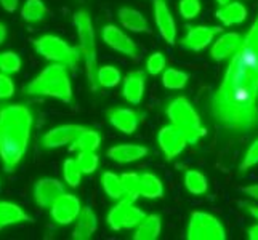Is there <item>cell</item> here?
Wrapping results in <instances>:
<instances>
[{
	"mask_svg": "<svg viewBox=\"0 0 258 240\" xmlns=\"http://www.w3.org/2000/svg\"><path fill=\"white\" fill-rule=\"evenodd\" d=\"M217 125L244 131L258 123V18L229 58L221 84L210 100Z\"/></svg>",
	"mask_w": 258,
	"mask_h": 240,
	"instance_id": "1",
	"label": "cell"
},
{
	"mask_svg": "<svg viewBox=\"0 0 258 240\" xmlns=\"http://www.w3.org/2000/svg\"><path fill=\"white\" fill-rule=\"evenodd\" d=\"M32 123V112L23 104L0 109V162L7 173L15 172L28 150Z\"/></svg>",
	"mask_w": 258,
	"mask_h": 240,
	"instance_id": "2",
	"label": "cell"
},
{
	"mask_svg": "<svg viewBox=\"0 0 258 240\" xmlns=\"http://www.w3.org/2000/svg\"><path fill=\"white\" fill-rule=\"evenodd\" d=\"M24 93L29 96H48L63 103H71L73 101V85H71L68 67L58 63L47 66L26 85Z\"/></svg>",
	"mask_w": 258,
	"mask_h": 240,
	"instance_id": "3",
	"label": "cell"
},
{
	"mask_svg": "<svg viewBox=\"0 0 258 240\" xmlns=\"http://www.w3.org/2000/svg\"><path fill=\"white\" fill-rule=\"evenodd\" d=\"M74 26L79 37V50L82 53L84 63H85V72L88 85L93 92H96L98 85L96 74H98V63H96V42H95V31L92 24V18L87 10H79L74 13Z\"/></svg>",
	"mask_w": 258,
	"mask_h": 240,
	"instance_id": "4",
	"label": "cell"
},
{
	"mask_svg": "<svg viewBox=\"0 0 258 240\" xmlns=\"http://www.w3.org/2000/svg\"><path fill=\"white\" fill-rule=\"evenodd\" d=\"M165 114L170 119V123L184 133L189 144H196L202 136H206L207 130L204 128L199 114L184 96H178L168 103Z\"/></svg>",
	"mask_w": 258,
	"mask_h": 240,
	"instance_id": "5",
	"label": "cell"
},
{
	"mask_svg": "<svg viewBox=\"0 0 258 240\" xmlns=\"http://www.w3.org/2000/svg\"><path fill=\"white\" fill-rule=\"evenodd\" d=\"M32 45L42 58L51 61V63L64 64L68 69H74L82 56L79 47L69 45V43H66L58 35H51V34H45L34 39Z\"/></svg>",
	"mask_w": 258,
	"mask_h": 240,
	"instance_id": "6",
	"label": "cell"
},
{
	"mask_svg": "<svg viewBox=\"0 0 258 240\" xmlns=\"http://www.w3.org/2000/svg\"><path fill=\"white\" fill-rule=\"evenodd\" d=\"M186 238L189 240H225L226 230L220 223L217 216L206 211H194L188 229H186Z\"/></svg>",
	"mask_w": 258,
	"mask_h": 240,
	"instance_id": "7",
	"label": "cell"
},
{
	"mask_svg": "<svg viewBox=\"0 0 258 240\" xmlns=\"http://www.w3.org/2000/svg\"><path fill=\"white\" fill-rule=\"evenodd\" d=\"M145 216L146 213L135 207V200L123 197L117 200V203L109 210L108 216H106V223L112 230L135 229Z\"/></svg>",
	"mask_w": 258,
	"mask_h": 240,
	"instance_id": "8",
	"label": "cell"
},
{
	"mask_svg": "<svg viewBox=\"0 0 258 240\" xmlns=\"http://www.w3.org/2000/svg\"><path fill=\"white\" fill-rule=\"evenodd\" d=\"M157 143H159L161 150L164 152L165 158L173 160L186 149V146L189 144V141L180 128H176L173 123H168V125L159 130Z\"/></svg>",
	"mask_w": 258,
	"mask_h": 240,
	"instance_id": "9",
	"label": "cell"
},
{
	"mask_svg": "<svg viewBox=\"0 0 258 240\" xmlns=\"http://www.w3.org/2000/svg\"><path fill=\"white\" fill-rule=\"evenodd\" d=\"M81 211H82L81 200L74 194H68V192L59 195L55 200V203L50 207V215L53 221L61 226H68L71 223H74Z\"/></svg>",
	"mask_w": 258,
	"mask_h": 240,
	"instance_id": "10",
	"label": "cell"
},
{
	"mask_svg": "<svg viewBox=\"0 0 258 240\" xmlns=\"http://www.w3.org/2000/svg\"><path fill=\"white\" fill-rule=\"evenodd\" d=\"M220 32V26H188V31L181 39V47L191 51H202L212 45Z\"/></svg>",
	"mask_w": 258,
	"mask_h": 240,
	"instance_id": "11",
	"label": "cell"
},
{
	"mask_svg": "<svg viewBox=\"0 0 258 240\" xmlns=\"http://www.w3.org/2000/svg\"><path fill=\"white\" fill-rule=\"evenodd\" d=\"M101 37L104 40V43L108 47H111L112 50L122 53L128 58L137 59L138 58V47L137 43L133 42L128 35L123 32L120 28L114 24H106L101 29Z\"/></svg>",
	"mask_w": 258,
	"mask_h": 240,
	"instance_id": "12",
	"label": "cell"
},
{
	"mask_svg": "<svg viewBox=\"0 0 258 240\" xmlns=\"http://www.w3.org/2000/svg\"><path fill=\"white\" fill-rule=\"evenodd\" d=\"M87 127L76 125V123H66V125H59L48 130L45 135L42 136V146L45 149H58L66 144L74 143V139L81 135Z\"/></svg>",
	"mask_w": 258,
	"mask_h": 240,
	"instance_id": "13",
	"label": "cell"
},
{
	"mask_svg": "<svg viewBox=\"0 0 258 240\" xmlns=\"http://www.w3.org/2000/svg\"><path fill=\"white\" fill-rule=\"evenodd\" d=\"M64 192V184L58 180H53V178H43L34 186V199L40 208H50L59 195H63Z\"/></svg>",
	"mask_w": 258,
	"mask_h": 240,
	"instance_id": "14",
	"label": "cell"
},
{
	"mask_svg": "<svg viewBox=\"0 0 258 240\" xmlns=\"http://www.w3.org/2000/svg\"><path fill=\"white\" fill-rule=\"evenodd\" d=\"M154 21L159 29L161 37L168 43L173 45L176 42V23L173 20V16L168 10V7L165 4V0H154Z\"/></svg>",
	"mask_w": 258,
	"mask_h": 240,
	"instance_id": "15",
	"label": "cell"
},
{
	"mask_svg": "<svg viewBox=\"0 0 258 240\" xmlns=\"http://www.w3.org/2000/svg\"><path fill=\"white\" fill-rule=\"evenodd\" d=\"M141 119H143L141 114L130 108H112L108 111V120L111 122V125L125 135H132L137 131Z\"/></svg>",
	"mask_w": 258,
	"mask_h": 240,
	"instance_id": "16",
	"label": "cell"
},
{
	"mask_svg": "<svg viewBox=\"0 0 258 240\" xmlns=\"http://www.w3.org/2000/svg\"><path fill=\"white\" fill-rule=\"evenodd\" d=\"M146 88V74L143 70H132L122 78V95L125 101L137 106L143 101Z\"/></svg>",
	"mask_w": 258,
	"mask_h": 240,
	"instance_id": "17",
	"label": "cell"
},
{
	"mask_svg": "<svg viewBox=\"0 0 258 240\" xmlns=\"http://www.w3.org/2000/svg\"><path fill=\"white\" fill-rule=\"evenodd\" d=\"M244 35L237 32H226L220 35L217 40H213L210 48V56L215 61H223L233 56V53L239 48Z\"/></svg>",
	"mask_w": 258,
	"mask_h": 240,
	"instance_id": "18",
	"label": "cell"
},
{
	"mask_svg": "<svg viewBox=\"0 0 258 240\" xmlns=\"http://www.w3.org/2000/svg\"><path fill=\"white\" fill-rule=\"evenodd\" d=\"M148 152H149V149L146 146L123 143V144H115V146L109 147L106 155L117 164H132V162H137V160H141L143 157H146Z\"/></svg>",
	"mask_w": 258,
	"mask_h": 240,
	"instance_id": "19",
	"label": "cell"
},
{
	"mask_svg": "<svg viewBox=\"0 0 258 240\" xmlns=\"http://www.w3.org/2000/svg\"><path fill=\"white\" fill-rule=\"evenodd\" d=\"M98 227V218L95 211L90 207H82V211L79 213L76 219V226L73 230L74 240H88L92 238L95 230Z\"/></svg>",
	"mask_w": 258,
	"mask_h": 240,
	"instance_id": "20",
	"label": "cell"
},
{
	"mask_svg": "<svg viewBox=\"0 0 258 240\" xmlns=\"http://www.w3.org/2000/svg\"><path fill=\"white\" fill-rule=\"evenodd\" d=\"M117 18H119V21L123 28L128 29L130 32H137V34L149 32V26H148L146 18L138 10H135V8H130V7L119 8Z\"/></svg>",
	"mask_w": 258,
	"mask_h": 240,
	"instance_id": "21",
	"label": "cell"
},
{
	"mask_svg": "<svg viewBox=\"0 0 258 240\" xmlns=\"http://www.w3.org/2000/svg\"><path fill=\"white\" fill-rule=\"evenodd\" d=\"M215 15L223 26H237L245 21L247 8L241 2H229L226 5H220Z\"/></svg>",
	"mask_w": 258,
	"mask_h": 240,
	"instance_id": "22",
	"label": "cell"
},
{
	"mask_svg": "<svg viewBox=\"0 0 258 240\" xmlns=\"http://www.w3.org/2000/svg\"><path fill=\"white\" fill-rule=\"evenodd\" d=\"M162 230V219L156 213H151L143 218V221L135 227V234L133 238L135 240H156L161 235Z\"/></svg>",
	"mask_w": 258,
	"mask_h": 240,
	"instance_id": "23",
	"label": "cell"
},
{
	"mask_svg": "<svg viewBox=\"0 0 258 240\" xmlns=\"http://www.w3.org/2000/svg\"><path fill=\"white\" fill-rule=\"evenodd\" d=\"M32 221V218L24 213V210L12 202H0V229Z\"/></svg>",
	"mask_w": 258,
	"mask_h": 240,
	"instance_id": "24",
	"label": "cell"
},
{
	"mask_svg": "<svg viewBox=\"0 0 258 240\" xmlns=\"http://www.w3.org/2000/svg\"><path fill=\"white\" fill-rule=\"evenodd\" d=\"M140 195L146 199H161L164 195V184L153 173L140 175Z\"/></svg>",
	"mask_w": 258,
	"mask_h": 240,
	"instance_id": "25",
	"label": "cell"
},
{
	"mask_svg": "<svg viewBox=\"0 0 258 240\" xmlns=\"http://www.w3.org/2000/svg\"><path fill=\"white\" fill-rule=\"evenodd\" d=\"M101 144V136L100 133L92 130V128H85L81 135H79L74 143H71V150H76V152H88V150H96Z\"/></svg>",
	"mask_w": 258,
	"mask_h": 240,
	"instance_id": "26",
	"label": "cell"
},
{
	"mask_svg": "<svg viewBox=\"0 0 258 240\" xmlns=\"http://www.w3.org/2000/svg\"><path fill=\"white\" fill-rule=\"evenodd\" d=\"M101 186L104 192L114 200H120L125 197V191H123L120 175H115L112 172H104L101 175Z\"/></svg>",
	"mask_w": 258,
	"mask_h": 240,
	"instance_id": "27",
	"label": "cell"
},
{
	"mask_svg": "<svg viewBox=\"0 0 258 240\" xmlns=\"http://www.w3.org/2000/svg\"><path fill=\"white\" fill-rule=\"evenodd\" d=\"M48 8L42 0H26L21 8V18L26 23H39L47 16Z\"/></svg>",
	"mask_w": 258,
	"mask_h": 240,
	"instance_id": "28",
	"label": "cell"
},
{
	"mask_svg": "<svg viewBox=\"0 0 258 240\" xmlns=\"http://www.w3.org/2000/svg\"><path fill=\"white\" fill-rule=\"evenodd\" d=\"M189 80V74L175 67H167L162 72V85L167 90H183Z\"/></svg>",
	"mask_w": 258,
	"mask_h": 240,
	"instance_id": "29",
	"label": "cell"
},
{
	"mask_svg": "<svg viewBox=\"0 0 258 240\" xmlns=\"http://www.w3.org/2000/svg\"><path fill=\"white\" fill-rule=\"evenodd\" d=\"M184 186L191 194L194 195H202L209 189V181L204 173L198 170H186L184 173Z\"/></svg>",
	"mask_w": 258,
	"mask_h": 240,
	"instance_id": "30",
	"label": "cell"
},
{
	"mask_svg": "<svg viewBox=\"0 0 258 240\" xmlns=\"http://www.w3.org/2000/svg\"><path fill=\"white\" fill-rule=\"evenodd\" d=\"M96 80H98V85L101 88H114L122 82V74H120V70L114 66H103V67H98Z\"/></svg>",
	"mask_w": 258,
	"mask_h": 240,
	"instance_id": "31",
	"label": "cell"
},
{
	"mask_svg": "<svg viewBox=\"0 0 258 240\" xmlns=\"http://www.w3.org/2000/svg\"><path fill=\"white\" fill-rule=\"evenodd\" d=\"M82 170L79 167L77 158H66L63 164V178L68 186L71 188H77L82 181Z\"/></svg>",
	"mask_w": 258,
	"mask_h": 240,
	"instance_id": "32",
	"label": "cell"
},
{
	"mask_svg": "<svg viewBox=\"0 0 258 240\" xmlns=\"http://www.w3.org/2000/svg\"><path fill=\"white\" fill-rule=\"evenodd\" d=\"M21 64H23V61L18 53H15V51L0 53V72L15 74L21 69Z\"/></svg>",
	"mask_w": 258,
	"mask_h": 240,
	"instance_id": "33",
	"label": "cell"
},
{
	"mask_svg": "<svg viewBox=\"0 0 258 240\" xmlns=\"http://www.w3.org/2000/svg\"><path fill=\"white\" fill-rule=\"evenodd\" d=\"M120 178H122L123 191H125V197L137 200L140 197V175L133 172H127V173H122Z\"/></svg>",
	"mask_w": 258,
	"mask_h": 240,
	"instance_id": "34",
	"label": "cell"
},
{
	"mask_svg": "<svg viewBox=\"0 0 258 240\" xmlns=\"http://www.w3.org/2000/svg\"><path fill=\"white\" fill-rule=\"evenodd\" d=\"M77 162L84 175H92L100 165V158L96 155V150H88V152H79Z\"/></svg>",
	"mask_w": 258,
	"mask_h": 240,
	"instance_id": "35",
	"label": "cell"
},
{
	"mask_svg": "<svg viewBox=\"0 0 258 240\" xmlns=\"http://www.w3.org/2000/svg\"><path fill=\"white\" fill-rule=\"evenodd\" d=\"M167 59L165 56L162 55L161 51H156L153 53V55H149L148 59H146V70L151 74V75H159L162 74L164 70L167 69Z\"/></svg>",
	"mask_w": 258,
	"mask_h": 240,
	"instance_id": "36",
	"label": "cell"
},
{
	"mask_svg": "<svg viewBox=\"0 0 258 240\" xmlns=\"http://www.w3.org/2000/svg\"><path fill=\"white\" fill-rule=\"evenodd\" d=\"M178 10L184 20H194L201 13V0H180Z\"/></svg>",
	"mask_w": 258,
	"mask_h": 240,
	"instance_id": "37",
	"label": "cell"
},
{
	"mask_svg": "<svg viewBox=\"0 0 258 240\" xmlns=\"http://www.w3.org/2000/svg\"><path fill=\"white\" fill-rule=\"evenodd\" d=\"M258 164V139H255L250 144V147L247 149V152L244 154V158L241 162V172H247L248 168H252Z\"/></svg>",
	"mask_w": 258,
	"mask_h": 240,
	"instance_id": "38",
	"label": "cell"
},
{
	"mask_svg": "<svg viewBox=\"0 0 258 240\" xmlns=\"http://www.w3.org/2000/svg\"><path fill=\"white\" fill-rule=\"evenodd\" d=\"M15 95V84L8 74L0 72V100H8Z\"/></svg>",
	"mask_w": 258,
	"mask_h": 240,
	"instance_id": "39",
	"label": "cell"
},
{
	"mask_svg": "<svg viewBox=\"0 0 258 240\" xmlns=\"http://www.w3.org/2000/svg\"><path fill=\"white\" fill-rule=\"evenodd\" d=\"M0 5H2L5 12L13 13L18 8V0H0Z\"/></svg>",
	"mask_w": 258,
	"mask_h": 240,
	"instance_id": "40",
	"label": "cell"
},
{
	"mask_svg": "<svg viewBox=\"0 0 258 240\" xmlns=\"http://www.w3.org/2000/svg\"><path fill=\"white\" fill-rule=\"evenodd\" d=\"M242 192L247 194L248 197H252L253 200L258 202V184H250V186H245L242 188Z\"/></svg>",
	"mask_w": 258,
	"mask_h": 240,
	"instance_id": "41",
	"label": "cell"
},
{
	"mask_svg": "<svg viewBox=\"0 0 258 240\" xmlns=\"http://www.w3.org/2000/svg\"><path fill=\"white\" fill-rule=\"evenodd\" d=\"M247 234H248V238H250V240H258V223L248 229Z\"/></svg>",
	"mask_w": 258,
	"mask_h": 240,
	"instance_id": "42",
	"label": "cell"
},
{
	"mask_svg": "<svg viewBox=\"0 0 258 240\" xmlns=\"http://www.w3.org/2000/svg\"><path fill=\"white\" fill-rule=\"evenodd\" d=\"M244 208L248 211V213H250V215L258 221V207H255V205H250V203H245V205H244Z\"/></svg>",
	"mask_w": 258,
	"mask_h": 240,
	"instance_id": "43",
	"label": "cell"
},
{
	"mask_svg": "<svg viewBox=\"0 0 258 240\" xmlns=\"http://www.w3.org/2000/svg\"><path fill=\"white\" fill-rule=\"evenodd\" d=\"M5 39H7V26L0 23V45L5 42Z\"/></svg>",
	"mask_w": 258,
	"mask_h": 240,
	"instance_id": "44",
	"label": "cell"
},
{
	"mask_svg": "<svg viewBox=\"0 0 258 240\" xmlns=\"http://www.w3.org/2000/svg\"><path fill=\"white\" fill-rule=\"evenodd\" d=\"M229 2H231V0H217V4H220V5H226Z\"/></svg>",
	"mask_w": 258,
	"mask_h": 240,
	"instance_id": "45",
	"label": "cell"
}]
</instances>
